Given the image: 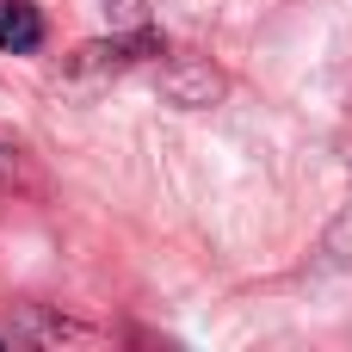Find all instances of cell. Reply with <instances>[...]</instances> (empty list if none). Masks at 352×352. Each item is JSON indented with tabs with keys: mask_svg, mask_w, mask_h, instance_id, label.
<instances>
[{
	"mask_svg": "<svg viewBox=\"0 0 352 352\" xmlns=\"http://www.w3.org/2000/svg\"><path fill=\"white\" fill-rule=\"evenodd\" d=\"M12 340L19 346H37V352H62V346L68 352H105L111 346L105 328L56 309V303H12Z\"/></svg>",
	"mask_w": 352,
	"mask_h": 352,
	"instance_id": "1",
	"label": "cell"
},
{
	"mask_svg": "<svg viewBox=\"0 0 352 352\" xmlns=\"http://www.w3.org/2000/svg\"><path fill=\"white\" fill-rule=\"evenodd\" d=\"M148 56H167V37L155 25H130L124 37H99V43H80L68 56V74L74 80H93V74H124L130 62H148Z\"/></svg>",
	"mask_w": 352,
	"mask_h": 352,
	"instance_id": "2",
	"label": "cell"
},
{
	"mask_svg": "<svg viewBox=\"0 0 352 352\" xmlns=\"http://www.w3.org/2000/svg\"><path fill=\"white\" fill-rule=\"evenodd\" d=\"M223 93H229V74L210 56H173L161 68V99L179 105V111H210Z\"/></svg>",
	"mask_w": 352,
	"mask_h": 352,
	"instance_id": "3",
	"label": "cell"
},
{
	"mask_svg": "<svg viewBox=\"0 0 352 352\" xmlns=\"http://www.w3.org/2000/svg\"><path fill=\"white\" fill-rule=\"evenodd\" d=\"M0 198H31V204L50 198V173L37 167V155L6 136H0Z\"/></svg>",
	"mask_w": 352,
	"mask_h": 352,
	"instance_id": "4",
	"label": "cell"
},
{
	"mask_svg": "<svg viewBox=\"0 0 352 352\" xmlns=\"http://www.w3.org/2000/svg\"><path fill=\"white\" fill-rule=\"evenodd\" d=\"M43 43V12L31 0H0V50L6 56H25Z\"/></svg>",
	"mask_w": 352,
	"mask_h": 352,
	"instance_id": "5",
	"label": "cell"
},
{
	"mask_svg": "<svg viewBox=\"0 0 352 352\" xmlns=\"http://www.w3.org/2000/svg\"><path fill=\"white\" fill-rule=\"evenodd\" d=\"M316 266H322V272H346L352 266V204L328 223V235H322V248H316Z\"/></svg>",
	"mask_w": 352,
	"mask_h": 352,
	"instance_id": "6",
	"label": "cell"
},
{
	"mask_svg": "<svg viewBox=\"0 0 352 352\" xmlns=\"http://www.w3.org/2000/svg\"><path fill=\"white\" fill-rule=\"evenodd\" d=\"M6 346H12V334H6V328H0V352H6Z\"/></svg>",
	"mask_w": 352,
	"mask_h": 352,
	"instance_id": "7",
	"label": "cell"
}]
</instances>
